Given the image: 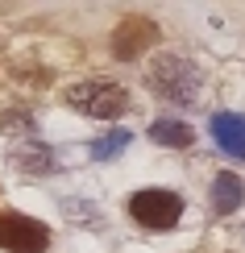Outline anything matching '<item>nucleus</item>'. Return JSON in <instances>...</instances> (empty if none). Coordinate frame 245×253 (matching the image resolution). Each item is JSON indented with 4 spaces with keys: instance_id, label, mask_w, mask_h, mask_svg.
<instances>
[{
    "instance_id": "1",
    "label": "nucleus",
    "mask_w": 245,
    "mask_h": 253,
    "mask_svg": "<svg viewBox=\"0 0 245 253\" xmlns=\"http://www.w3.org/2000/svg\"><path fill=\"white\" fill-rule=\"evenodd\" d=\"M62 100H67L75 112L96 117V121H116V117H125V108H129V91H125L121 83H112V79L71 83V87L62 91Z\"/></svg>"
},
{
    "instance_id": "2",
    "label": "nucleus",
    "mask_w": 245,
    "mask_h": 253,
    "mask_svg": "<svg viewBox=\"0 0 245 253\" xmlns=\"http://www.w3.org/2000/svg\"><path fill=\"white\" fill-rule=\"evenodd\" d=\"M154 96H162L170 104H191L199 91V75H196V62L179 58V54H158L150 75H146Z\"/></svg>"
},
{
    "instance_id": "3",
    "label": "nucleus",
    "mask_w": 245,
    "mask_h": 253,
    "mask_svg": "<svg viewBox=\"0 0 245 253\" xmlns=\"http://www.w3.org/2000/svg\"><path fill=\"white\" fill-rule=\"evenodd\" d=\"M129 216L142 228H175L179 216H183V199L166 187H146V191H133Z\"/></svg>"
},
{
    "instance_id": "4",
    "label": "nucleus",
    "mask_w": 245,
    "mask_h": 253,
    "mask_svg": "<svg viewBox=\"0 0 245 253\" xmlns=\"http://www.w3.org/2000/svg\"><path fill=\"white\" fill-rule=\"evenodd\" d=\"M0 249H8V253H46L50 249V228L34 216L4 212L0 216Z\"/></svg>"
},
{
    "instance_id": "5",
    "label": "nucleus",
    "mask_w": 245,
    "mask_h": 253,
    "mask_svg": "<svg viewBox=\"0 0 245 253\" xmlns=\"http://www.w3.org/2000/svg\"><path fill=\"white\" fill-rule=\"evenodd\" d=\"M158 42V25L150 17H125L112 29V54L116 58H137L142 50H150Z\"/></svg>"
},
{
    "instance_id": "6",
    "label": "nucleus",
    "mask_w": 245,
    "mask_h": 253,
    "mask_svg": "<svg viewBox=\"0 0 245 253\" xmlns=\"http://www.w3.org/2000/svg\"><path fill=\"white\" fill-rule=\"evenodd\" d=\"M208 129H212L216 145L229 158H241V162H245V117H237V112H212Z\"/></svg>"
},
{
    "instance_id": "7",
    "label": "nucleus",
    "mask_w": 245,
    "mask_h": 253,
    "mask_svg": "<svg viewBox=\"0 0 245 253\" xmlns=\"http://www.w3.org/2000/svg\"><path fill=\"white\" fill-rule=\"evenodd\" d=\"M13 166H21L25 174H54V150L34 141V137H25L13 150Z\"/></svg>"
},
{
    "instance_id": "8",
    "label": "nucleus",
    "mask_w": 245,
    "mask_h": 253,
    "mask_svg": "<svg viewBox=\"0 0 245 253\" xmlns=\"http://www.w3.org/2000/svg\"><path fill=\"white\" fill-rule=\"evenodd\" d=\"M241 199H245L241 178L233 174V170L216 174V183H212V208H216L220 216H229V212H237V208H241Z\"/></svg>"
},
{
    "instance_id": "9",
    "label": "nucleus",
    "mask_w": 245,
    "mask_h": 253,
    "mask_svg": "<svg viewBox=\"0 0 245 253\" xmlns=\"http://www.w3.org/2000/svg\"><path fill=\"white\" fill-rule=\"evenodd\" d=\"M150 137H154L158 145H170V150H183V145H191V141H196L191 125H183V121H170V117L154 121V125H150Z\"/></svg>"
},
{
    "instance_id": "10",
    "label": "nucleus",
    "mask_w": 245,
    "mask_h": 253,
    "mask_svg": "<svg viewBox=\"0 0 245 253\" xmlns=\"http://www.w3.org/2000/svg\"><path fill=\"white\" fill-rule=\"evenodd\" d=\"M125 145H129V133H125V129H112V133H104L100 141H92V158H100V162H104V158L121 154Z\"/></svg>"
}]
</instances>
